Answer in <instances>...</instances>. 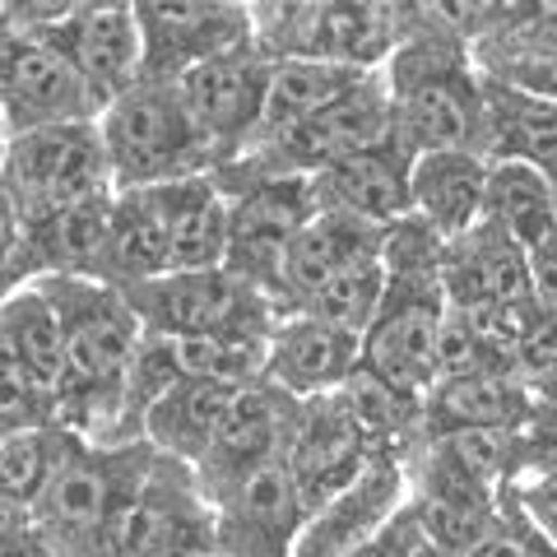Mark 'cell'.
Instances as JSON below:
<instances>
[{"mask_svg":"<svg viewBox=\"0 0 557 557\" xmlns=\"http://www.w3.org/2000/svg\"><path fill=\"white\" fill-rule=\"evenodd\" d=\"M399 5V0H395ZM395 139L413 159L442 149L483 153V79L469 42L437 5H399V42L381 65Z\"/></svg>","mask_w":557,"mask_h":557,"instance_id":"obj_1","label":"cell"},{"mask_svg":"<svg viewBox=\"0 0 557 557\" xmlns=\"http://www.w3.org/2000/svg\"><path fill=\"white\" fill-rule=\"evenodd\" d=\"M57 302L65 362L51 395V418L79 432L89 446H121V399L126 368L139 344V321L121 288L98 278H33Z\"/></svg>","mask_w":557,"mask_h":557,"instance_id":"obj_2","label":"cell"},{"mask_svg":"<svg viewBox=\"0 0 557 557\" xmlns=\"http://www.w3.org/2000/svg\"><path fill=\"white\" fill-rule=\"evenodd\" d=\"M149 442L84 446L51 493L33 507V530L47 539L57 557H112L121 520L135 507L139 487L153 469Z\"/></svg>","mask_w":557,"mask_h":557,"instance_id":"obj_3","label":"cell"},{"mask_svg":"<svg viewBox=\"0 0 557 557\" xmlns=\"http://www.w3.org/2000/svg\"><path fill=\"white\" fill-rule=\"evenodd\" d=\"M98 135L116 190H145L214 172V153L190 126L177 84L135 79L116 102L102 108Z\"/></svg>","mask_w":557,"mask_h":557,"instance_id":"obj_4","label":"cell"},{"mask_svg":"<svg viewBox=\"0 0 557 557\" xmlns=\"http://www.w3.org/2000/svg\"><path fill=\"white\" fill-rule=\"evenodd\" d=\"M251 42L265 61H330L381 70L399 42L395 0H274L251 5Z\"/></svg>","mask_w":557,"mask_h":557,"instance_id":"obj_5","label":"cell"},{"mask_svg":"<svg viewBox=\"0 0 557 557\" xmlns=\"http://www.w3.org/2000/svg\"><path fill=\"white\" fill-rule=\"evenodd\" d=\"M391 94L381 70L362 75L354 89L339 102H330L325 112H317L302 126H293L284 135L265 139V145L247 149L242 159L214 168L209 177L214 186H242V182H270V177H298L311 182L317 172H325L330 163L354 159L362 149H376L391 139Z\"/></svg>","mask_w":557,"mask_h":557,"instance_id":"obj_6","label":"cell"},{"mask_svg":"<svg viewBox=\"0 0 557 557\" xmlns=\"http://www.w3.org/2000/svg\"><path fill=\"white\" fill-rule=\"evenodd\" d=\"M0 182H5L14 209H20L24 228H38V223L57 214L102 205L116 196L98 121L5 139V149H0Z\"/></svg>","mask_w":557,"mask_h":557,"instance_id":"obj_7","label":"cell"},{"mask_svg":"<svg viewBox=\"0 0 557 557\" xmlns=\"http://www.w3.org/2000/svg\"><path fill=\"white\" fill-rule=\"evenodd\" d=\"M145 335L163 339H196V335H228V339H270L278 307L260 288L242 284L228 270H182L159 274L135 288H121Z\"/></svg>","mask_w":557,"mask_h":557,"instance_id":"obj_8","label":"cell"},{"mask_svg":"<svg viewBox=\"0 0 557 557\" xmlns=\"http://www.w3.org/2000/svg\"><path fill=\"white\" fill-rule=\"evenodd\" d=\"M0 20L14 28H28L61 51L70 70L84 79L94 94L98 112L116 102L139 79V24L135 5H75V0H57V5H38V0H20V5H0Z\"/></svg>","mask_w":557,"mask_h":557,"instance_id":"obj_9","label":"cell"},{"mask_svg":"<svg viewBox=\"0 0 557 557\" xmlns=\"http://www.w3.org/2000/svg\"><path fill=\"white\" fill-rule=\"evenodd\" d=\"M446 321L442 278H386L376 317L358 335V368L395 391L428 395L437 386V344Z\"/></svg>","mask_w":557,"mask_h":557,"instance_id":"obj_10","label":"cell"},{"mask_svg":"<svg viewBox=\"0 0 557 557\" xmlns=\"http://www.w3.org/2000/svg\"><path fill=\"white\" fill-rule=\"evenodd\" d=\"M228 200V237H223V270L242 284L260 288L278 307V278H284V256L302 223L317 214L311 186L298 177H270V182H242L219 186ZM284 317V311H278Z\"/></svg>","mask_w":557,"mask_h":557,"instance_id":"obj_11","label":"cell"},{"mask_svg":"<svg viewBox=\"0 0 557 557\" xmlns=\"http://www.w3.org/2000/svg\"><path fill=\"white\" fill-rule=\"evenodd\" d=\"M98 102L61 51L0 20V131L5 139L98 121Z\"/></svg>","mask_w":557,"mask_h":557,"instance_id":"obj_12","label":"cell"},{"mask_svg":"<svg viewBox=\"0 0 557 557\" xmlns=\"http://www.w3.org/2000/svg\"><path fill=\"white\" fill-rule=\"evenodd\" d=\"M139 79L177 84L196 65L251 42V5L237 0H149L135 5Z\"/></svg>","mask_w":557,"mask_h":557,"instance_id":"obj_13","label":"cell"},{"mask_svg":"<svg viewBox=\"0 0 557 557\" xmlns=\"http://www.w3.org/2000/svg\"><path fill=\"white\" fill-rule=\"evenodd\" d=\"M270 70L274 61L260 57L256 42H247L177 79L186 116L200 131L209 153H214V168L242 159L256 145L260 116H265V94H270Z\"/></svg>","mask_w":557,"mask_h":557,"instance_id":"obj_14","label":"cell"},{"mask_svg":"<svg viewBox=\"0 0 557 557\" xmlns=\"http://www.w3.org/2000/svg\"><path fill=\"white\" fill-rule=\"evenodd\" d=\"M112 557H219L214 511L196 483V469L153 456L135 507L121 520Z\"/></svg>","mask_w":557,"mask_h":557,"instance_id":"obj_15","label":"cell"},{"mask_svg":"<svg viewBox=\"0 0 557 557\" xmlns=\"http://www.w3.org/2000/svg\"><path fill=\"white\" fill-rule=\"evenodd\" d=\"M214 511L219 557H293V544L307 525V507L284 460L251 469L247 479L209 497Z\"/></svg>","mask_w":557,"mask_h":557,"instance_id":"obj_16","label":"cell"},{"mask_svg":"<svg viewBox=\"0 0 557 557\" xmlns=\"http://www.w3.org/2000/svg\"><path fill=\"white\" fill-rule=\"evenodd\" d=\"M372 456L376 450L368 442V432H362V423L339 391L298 399V413H293V428L284 442V469L298 483L307 516L325 497H335L348 479H358Z\"/></svg>","mask_w":557,"mask_h":557,"instance_id":"obj_17","label":"cell"},{"mask_svg":"<svg viewBox=\"0 0 557 557\" xmlns=\"http://www.w3.org/2000/svg\"><path fill=\"white\" fill-rule=\"evenodd\" d=\"M293 413H298V399L288 391L270 386L265 376L251 381V386H242L228 418H223L214 446H209L205 460L196 465V483H200L205 502L219 497L223 487H233L237 479H247L251 469L284 460Z\"/></svg>","mask_w":557,"mask_h":557,"instance_id":"obj_18","label":"cell"},{"mask_svg":"<svg viewBox=\"0 0 557 557\" xmlns=\"http://www.w3.org/2000/svg\"><path fill=\"white\" fill-rule=\"evenodd\" d=\"M409 502V474L405 460L395 456H372L362 465L358 479H348L335 497H325L293 544V557H344L372 539L386 520Z\"/></svg>","mask_w":557,"mask_h":557,"instance_id":"obj_19","label":"cell"},{"mask_svg":"<svg viewBox=\"0 0 557 557\" xmlns=\"http://www.w3.org/2000/svg\"><path fill=\"white\" fill-rule=\"evenodd\" d=\"M409 168H413V153L399 145L391 131L386 145L330 163L307 186H311L317 209H325V214H344V219L372 223V228H391L395 219L409 214Z\"/></svg>","mask_w":557,"mask_h":557,"instance_id":"obj_20","label":"cell"},{"mask_svg":"<svg viewBox=\"0 0 557 557\" xmlns=\"http://www.w3.org/2000/svg\"><path fill=\"white\" fill-rule=\"evenodd\" d=\"M442 293H446V307H456V311H483V307H507L520 298H534L530 251L520 242H511L493 219H479L469 233L446 242Z\"/></svg>","mask_w":557,"mask_h":557,"instance_id":"obj_21","label":"cell"},{"mask_svg":"<svg viewBox=\"0 0 557 557\" xmlns=\"http://www.w3.org/2000/svg\"><path fill=\"white\" fill-rule=\"evenodd\" d=\"M358 372V335L339 325H325L317 317H278L265 339V376L270 386L288 391L293 399L335 395Z\"/></svg>","mask_w":557,"mask_h":557,"instance_id":"obj_22","label":"cell"},{"mask_svg":"<svg viewBox=\"0 0 557 557\" xmlns=\"http://www.w3.org/2000/svg\"><path fill=\"white\" fill-rule=\"evenodd\" d=\"M163 228L168 274L182 270H219L223 265V237H228V200L214 186V177H186L168 186H145Z\"/></svg>","mask_w":557,"mask_h":557,"instance_id":"obj_23","label":"cell"},{"mask_svg":"<svg viewBox=\"0 0 557 557\" xmlns=\"http://www.w3.org/2000/svg\"><path fill=\"white\" fill-rule=\"evenodd\" d=\"M487 159L469 149L418 153L409 168V214H418L437 237L456 242L483 219Z\"/></svg>","mask_w":557,"mask_h":557,"instance_id":"obj_24","label":"cell"},{"mask_svg":"<svg viewBox=\"0 0 557 557\" xmlns=\"http://www.w3.org/2000/svg\"><path fill=\"white\" fill-rule=\"evenodd\" d=\"M242 386H223V381H190L182 376L163 399H153L149 413L139 418V442H149L159 456L196 469L205 450L214 446L223 418H228L233 399Z\"/></svg>","mask_w":557,"mask_h":557,"instance_id":"obj_25","label":"cell"},{"mask_svg":"<svg viewBox=\"0 0 557 557\" xmlns=\"http://www.w3.org/2000/svg\"><path fill=\"white\" fill-rule=\"evenodd\" d=\"M483 79V159L525 163L557 190V112L548 102L516 94L493 75Z\"/></svg>","mask_w":557,"mask_h":557,"instance_id":"obj_26","label":"cell"},{"mask_svg":"<svg viewBox=\"0 0 557 557\" xmlns=\"http://www.w3.org/2000/svg\"><path fill=\"white\" fill-rule=\"evenodd\" d=\"M381 251V228L372 223H358V219H344V214H325L317 209L302 233L293 237V247L284 256V278H278V311H298L311 293H317L325 278H335L344 265L354 260Z\"/></svg>","mask_w":557,"mask_h":557,"instance_id":"obj_27","label":"cell"},{"mask_svg":"<svg viewBox=\"0 0 557 557\" xmlns=\"http://www.w3.org/2000/svg\"><path fill=\"white\" fill-rule=\"evenodd\" d=\"M530 413V391L516 376H460L437 381L423 395V442L446 432H479L502 428L516 432Z\"/></svg>","mask_w":557,"mask_h":557,"instance_id":"obj_28","label":"cell"},{"mask_svg":"<svg viewBox=\"0 0 557 557\" xmlns=\"http://www.w3.org/2000/svg\"><path fill=\"white\" fill-rule=\"evenodd\" d=\"M89 446L79 432H70L65 423H33V428H20V432H5L0 437V497L10 502L14 511L33 516V507L51 493L70 460Z\"/></svg>","mask_w":557,"mask_h":557,"instance_id":"obj_29","label":"cell"},{"mask_svg":"<svg viewBox=\"0 0 557 557\" xmlns=\"http://www.w3.org/2000/svg\"><path fill=\"white\" fill-rule=\"evenodd\" d=\"M362 75H372V70H344L330 61H278L270 70V94H265V116H260L256 145H265V139L325 112L330 102H339Z\"/></svg>","mask_w":557,"mask_h":557,"instance_id":"obj_30","label":"cell"},{"mask_svg":"<svg viewBox=\"0 0 557 557\" xmlns=\"http://www.w3.org/2000/svg\"><path fill=\"white\" fill-rule=\"evenodd\" d=\"M0 339L14 354V362L28 372V381L47 395H57L61 362H65V335L57 302L47 298L42 284L20 288L14 298L0 302Z\"/></svg>","mask_w":557,"mask_h":557,"instance_id":"obj_31","label":"cell"},{"mask_svg":"<svg viewBox=\"0 0 557 557\" xmlns=\"http://www.w3.org/2000/svg\"><path fill=\"white\" fill-rule=\"evenodd\" d=\"M483 219H493L511 242L534 251L557 233V190L525 163H487Z\"/></svg>","mask_w":557,"mask_h":557,"instance_id":"obj_32","label":"cell"},{"mask_svg":"<svg viewBox=\"0 0 557 557\" xmlns=\"http://www.w3.org/2000/svg\"><path fill=\"white\" fill-rule=\"evenodd\" d=\"M381 293H386V270H381V251H372V256L354 260V265H344L335 278H325L298 311L325 321V325H339L348 335H362L381 307Z\"/></svg>","mask_w":557,"mask_h":557,"instance_id":"obj_33","label":"cell"},{"mask_svg":"<svg viewBox=\"0 0 557 557\" xmlns=\"http://www.w3.org/2000/svg\"><path fill=\"white\" fill-rule=\"evenodd\" d=\"M460 557H557V548L530 525L525 516L516 511V502L502 493L497 516L487 520V530H483Z\"/></svg>","mask_w":557,"mask_h":557,"instance_id":"obj_34","label":"cell"},{"mask_svg":"<svg viewBox=\"0 0 557 557\" xmlns=\"http://www.w3.org/2000/svg\"><path fill=\"white\" fill-rule=\"evenodd\" d=\"M33 423H51V395L28 381V372L14 362V354L0 339V437Z\"/></svg>","mask_w":557,"mask_h":557,"instance_id":"obj_35","label":"cell"},{"mask_svg":"<svg viewBox=\"0 0 557 557\" xmlns=\"http://www.w3.org/2000/svg\"><path fill=\"white\" fill-rule=\"evenodd\" d=\"M502 493L516 502V511L557 548V465L548 469H525L511 483H502Z\"/></svg>","mask_w":557,"mask_h":557,"instance_id":"obj_36","label":"cell"},{"mask_svg":"<svg viewBox=\"0 0 557 557\" xmlns=\"http://www.w3.org/2000/svg\"><path fill=\"white\" fill-rule=\"evenodd\" d=\"M28 284H33V270H28V247H24V223H20V209H14L5 182H0V302L14 298Z\"/></svg>","mask_w":557,"mask_h":557,"instance_id":"obj_37","label":"cell"},{"mask_svg":"<svg viewBox=\"0 0 557 557\" xmlns=\"http://www.w3.org/2000/svg\"><path fill=\"white\" fill-rule=\"evenodd\" d=\"M418 548H423V530H418V516L405 502L372 539H362V544L348 548L344 557H418Z\"/></svg>","mask_w":557,"mask_h":557,"instance_id":"obj_38","label":"cell"},{"mask_svg":"<svg viewBox=\"0 0 557 557\" xmlns=\"http://www.w3.org/2000/svg\"><path fill=\"white\" fill-rule=\"evenodd\" d=\"M479 75H493L502 84H511L516 94L548 102L557 112V51L553 57H530V61H511V65H497V70H479Z\"/></svg>","mask_w":557,"mask_h":557,"instance_id":"obj_39","label":"cell"},{"mask_svg":"<svg viewBox=\"0 0 557 557\" xmlns=\"http://www.w3.org/2000/svg\"><path fill=\"white\" fill-rule=\"evenodd\" d=\"M530 288L544 307H557V233L530 251Z\"/></svg>","mask_w":557,"mask_h":557,"instance_id":"obj_40","label":"cell"},{"mask_svg":"<svg viewBox=\"0 0 557 557\" xmlns=\"http://www.w3.org/2000/svg\"><path fill=\"white\" fill-rule=\"evenodd\" d=\"M0 557H57V553L47 548V539L33 530V520H28V525H20L14 534L0 539Z\"/></svg>","mask_w":557,"mask_h":557,"instance_id":"obj_41","label":"cell"},{"mask_svg":"<svg viewBox=\"0 0 557 557\" xmlns=\"http://www.w3.org/2000/svg\"><path fill=\"white\" fill-rule=\"evenodd\" d=\"M20 525H28V516H24V511H14V507H10V502H5V497H0V539H5V534H14V530H20Z\"/></svg>","mask_w":557,"mask_h":557,"instance_id":"obj_42","label":"cell"},{"mask_svg":"<svg viewBox=\"0 0 557 557\" xmlns=\"http://www.w3.org/2000/svg\"><path fill=\"white\" fill-rule=\"evenodd\" d=\"M418 557H446L442 548H432V544H423V548H418Z\"/></svg>","mask_w":557,"mask_h":557,"instance_id":"obj_43","label":"cell"},{"mask_svg":"<svg viewBox=\"0 0 557 557\" xmlns=\"http://www.w3.org/2000/svg\"><path fill=\"white\" fill-rule=\"evenodd\" d=\"M553 391H557V386H553ZM553 391H539V395H553Z\"/></svg>","mask_w":557,"mask_h":557,"instance_id":"obj_44","label":"cell"},{"mask_svg":"<svg viewBox=\"0 0 557 557\" xmlns=\"http://www.w3.org/2000/svg\"><path fill=\"white\" fill-rule=\"evenodd\" d=\"M0 145H5V131H0Z\"/></svg>","mask_w":557,"mask_h":557,"instance_id":"obj_45","label":"cell"},{"mask_svg":"<svg viewBox=\"0 0 557 557\" xmlns=\"http://www.w3.org/2000/svg\"><path fill=\"white\" fill-rule=\"evenodd\" d=\"M0 149H5V145H0Z\"/></svg>","mask_w":557,"mask_h":557,"instance_id":"obj_46","label":"cell"}]
</instances>
